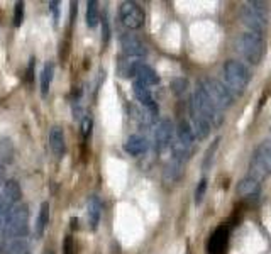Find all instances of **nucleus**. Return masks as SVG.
<instances>
[{
	"label": "nucleus",
	"instance_id": "1",
	"mask_svg": "<svg viewBox=\"0 0 271 254\" xmlns=\"http://www.w3.org/2000/svg\"><path fill=\"white\" fill-rule=\"evenodd\" d=\"M29 210L27 205H15L3 220V232L7 239H20L27 234Z\"/></svg>",
	"mask_w": 271,
	"mask_h": 254
},
{
	"label": "nucleus",
	"instance_id": "2",
	"mask_svg": "<svg viewBox=\"0 0 271 254\" xmlns=\"http://www.w3.org/2000/svg\"><path fill=\"white\" fill-rule=\"evenodd\" d=\"M237 49H239V53L242 54L251 64H257L263 60L266 47H264V41H263V37H261V34L251 32L249 30V32L242 34V36L239 37V41H237Z\"/></svg>",
	"mask_w": 271,
	"mask_h": 254
},
{
	"label": "nucleus",
	"instance_id": "3",
	"mask_svg": "<svg viewBox=\"0 0 271 254\" xmlns=\"http://www.w3.org/2000/svg\"><path fill=\"white\" fill-rule=\"evenodd\" d=\"M190 107L195 108V110L198 112V114L202 115V117L209 122V125H212V127H217V125L222 124V120H224L222 114H220L219 108L212 104V100L207 97L205 91L202 90V87H196Z\"/></svg>",
	"mask_w": 271,
	"mask_h": 254
},
{
	"label": "nucleus",
	"instance_id": "4",
	"mask_svg": "<svg viewBox=\"0 0 271 254\" xmlns=\"http://www.w3.org/2000/svg\"><path fill=\"white\" fill-rule=\"evenodd\" d=\"M224 78H226L230 90L237 91V93H242L251 80V73L241 61L229 60L224 64Z\"/></svg>",
	"mask_w": 271,
	"mask_h": 254
},
{
	"label": "nucleus",
	"instance_id": "5",
	"mask_svg": "<svg viewBox=\"0 0 271 254\" xmlns=\"http://www.w3.org/2000/svg\"><path fill=\"white\" fill-rule=\"evenodd\" d=\"M244 24L251 29V32L261 34L268 22V5L264 2H247L242 12Z\"/></svg>",
	"mask_w": 271,
	"mask_h": 254
},
{
	"label": "nucleus",
	"instance_id": "6",
	"mask_svg": "<svg viewBox=\"0 0 271 254\" xmlns=\"http://www.w3.org/2000/svg\"><path fill=\"white\" fill-rule=\"evenodd\" d=\"M200 87H202V90L205 91V95L212 100V104L215 105L219 110L232 105V102H234L232 93H230L229 88L224 87L220 81L212 80V78H205V80H202Z\"/></svg>",
	"mask_w": 271,
	"mask_h": 254
},
{
	"label": "nucleus",
	"instance_id": "7",
	"mask_svg": "<svg viewBox=\"0 0 271 254\" xmlns=\"http://www.w3.org/2000/svg\"><path fill=\"white\" fill-rule=\"evenodd\" d=\"M120 14V20L127 29H141L144 24V10L137 5L136 2H124L119 9Z\"/></svg>",
	"mask_w": 271,
	"mask_h": 254
},
{
	"label": "nucleus",
	"instance_id": "8",
	"mask_svg": "<svg viewBox=\"0 0 271 254\" xmlns=\"http://www.w3.org/2000/svg\"><path fill=\"white\" fill-rule=\"evenodd\" d=\"M22 196V190H20L19 181L15 179H9L3 186V202H2V210L5 212V215L17 205V202Z\"/></svg>",
	"mask_w": 271,
	"mask_h": 254
},
{
	"label": "nucleus",
	"instance_id": "9",
	"mask_svg": "<svg viewBox=\"0 0 271 254\" xmlns=\"http://www.w3.org/2000/svg\"><path fill=\"white\" fill-rule=\"evenodd\" d=\"M227 240H229V229L226 225H219L212 232L209 239V253L210 254H226Z\"/></svg>",
	"mask_w": 271,
	"mask_h": 254
},
{
	"label": "nucleus",
	"instance_id": "10",
	"mask_svg": "<svg viewBox=\"0 0 271 254\" xmlns=\"http://www.w3.org/2000/svg\"><path fill=\"white\" fill-rule=\"evenodd\" d=\"M171 135H173V124L168 119H163L158 124L154 131V144L158 151H163L165 148H168L169 142H171Z\"/></svg>",
	"mask_w": 271,
	"mask_h": 254
},
{
	"label": "nucleus",
	"instance_id": "11",
	"mask_svg": "<svg viewBox=\"0 0 271 254\" xmlns=\"http://www.w3.org/2000/svg\"><path fill=\"white\" fill-rule=\"evenodd\" d=\"M120 44H122V49H124V53L127 54V56L141 58V56H144V54H146L144 44H142L141 39H139V37H136V36L125 34V36H122Z\"/></svg>",
	"mask_w": 271,
	"mask_h": 254
},
{
	"label": "nucleus",
	"instance_id": "12",
	"mask_svg": "<svg viewBox=\"0 0 271 254\" xmlns=\"http://www.w3.org/2000/svg\"><path fill=\"white\" fill-rule=\"evenodd\" d=\"M190 115H192V125H190V129H192V132H193V137L195 139H205L207 135L210 134L209 122H207L205 119H203L202 115H200L198 112L192 107H190Z\"/></svg>",
	"mask_w": 271,
	"mask_h": 254
},
{
	"label": "nucleus",
	"instance_id": "13",
	"mask_svg": "<svg viewBox=\"0 0 271 254\" xmlns=\"http://www.w3.org/2000/svg\"><path fill=\"white\" fill-rule=\"evenodd\" d=\"M132 90H134V95H136V98H137L139 102H141L142 105H144L148 110H151V112H158V107H156V104H154V100H152V95H151V91H149V88L146 87V85H142V83H139L137 80L132 83Z\"/></svg>",
	"mask_w": 271,
	"mask_h": 254
},
{
	"label": "nucleus",
	"instance_id": "14",
	"mask_svg": "<svg viewBox=\"0 0 271 254\" xmlns=\"http://www.w3.org/2000/svg\"><path fill=\"white\" fill-rule=\"evenodd\" d=\"M259 192H261V183L257 179L251 178V176L244 178L237 185V195L242 196V198H254V196L259 195Z\"/></svg>",
	"mask_w": 271,
	"mask_h": 254
},
{
	"label": "nucleus",
	"instance_id": "15",
	"mask_svg": "<svg viewBox=\"0 0 271 254\" xmlns=\"http://www.w3.org/2000/svg\"><path fill=\"white\" fill-rule=\"evenodd\" d=\"M49 146L56 156H63L66 151V144H64V132L60 125H54L49 131Z\"/></svg>",
	"mask_w": 271,
	"mask_h": 254
},
{
	"label": "nucleus",
	"instance_id": "16",
	"mask_svg": "<svg viewBox=\"0 0 271 254\" xmlns=\"http://www.w3.org/2000/svg\"><path fill=\"white\" fill-rule=\"evenodd\" d=\"M136 76H137L139 83L146 85V87L159 83L158 73H156V71L152 70L151 66H148V64H144V63H139L137 64V68H136Z\"/></svg>",
	"mask_w": 271,
	"mask_h": 254
},
{
	"label": "nucleus",
	"instance_id": "17",
	"mask_svg": "<svg viewBox=\"0 0 271 254\" xmlns=\"http://www.w3.org/2000/svg\"><path fill=\"white\" fill-rule=\"evenodd\" d=\"M87 210H88V224H90V229L95 230L100 222V213H102V203L98 200L97 195H91L87 202Z\"/></svg>",
	"mask_w": 271,
	"mask_h": 254
},
{
	"label": "nucleus",
	"instance_id": "18",
	"mask_svg": "<svg viewBox=\"0 0 271 254\" xmlns=\"http://www.w3.org/2000/svg\"><path fill=\"white\" fill-rule=\"evenodd\" d=\"M124 149L131 156H141V154H144V152L148 151V141H146L142 135L134 134V135H131L127 141H125Z\"/></svg>",
	"mask_w": 271,
	"mask_h": 254
},
{
	"label": "nucleus",
	"instance_id": "19",
	"mask_svg": "<svg viewBox=\"0 0 271 254\" xmlns=\"http://www.w3.org/2000/svg\"><path fill=\"white\" fill-rule=\"evenodd\" d=\"M257 161L263 164V168L266 169L268 175H271V141H264L254 151Z\"/></svg>",
	"mask_w": 271,
	"mask_h": 254
},
{
	"label": "nucleus",
	"instance_id": "20",
	"mask_svg": "<svg viewBox=\"0 0 271 254\" xmlns=\"http://www.w3.org/2000/svg\"><path fill=\"white\" fill-rule=\"evenodd\" d=\"M47 222H49V203L43 202L39 207V213H37V219H36V236L37 237H43L44 230L47 227Z\"/></svg>",
	"mask_w": 271,
	"mask_h": 254
},
{
	"label": "nucleus",
	"instance_id": "21",
	"mask_svg": "<svg viewBox=\"0 0 271 254\" xmlns=\"http://www.w3.org/2000/svg\"><path fill=\"white\" fill-rule=\"evenodd\" d=\"M181 173H183V161H180V159L173 158L171 161L168 163L166 169H165V181L175 183L176 179L181 176Z\"/></svg>",
	"mask_w": 271,
	"mask_h": 254
},
{
	"label": "nucleus",
	"instance_id": "22",
	"mask_svg": "<svg viewBox=\"0 0 271 254\" xmlns=\"http://www.w3.org/2000/svg\"><path fill=\"white\" fill-rule=\"evenodd\" d=\"M54 76V63H46L41 71V95L46 97L49 93V87H51V81H53Z\"/></svg>",
	"mask_w": 271,
	"mask_h": 254
},
{
	"label": "nucleus",
	"instance_id": "23",
	"mask_svg": "<svg viewBox=\"0 0 271 254\" xmlns=\"http://www.w3.org/2000/svg\"><path fill=\"white\" fill-rule=\"evenodd\" d=\"M176 135H178L180 144H183V146H186V148L192 149L195 137H193V132H192V129H190V124H186V122H180L178 129H176Z\"/></svg>",
	"mask_w": 271,
	"mask_h": 254
},
{
	"label": "nucleus",
	"instance_id": "24",
	"mask_svg": "<svg viewBox=\"0 0 271 254\" xmlns=\"http://www.w3.org/2000/svg\"><path fill=\"white\" fill-rule=\"evenodd\" d=\"M249 168H251V178H254V179H257V181H263L264 178H266V169L263 168V164H261L259 161L256 159V156L253 154V158H251V163H249Z\"/></svg>",
	"mask_w": 271,
	"mask_h": 254
},
{
	"label": "nucleus",
	"instance_id": "25",
	"mask_svg": "<svg viewBox=\"0 0 271 254\" xmlns=\"http://www.w3.org/2000/svg\"><path fill=\"white\" fill-rule=\"evenodd\" d=\"M87 24L88 27H95L98 24V2L95 0L87 2Z\"/></svg>",
	"mask_w": 271,
	"mask_h": 254
},
{
	"label": "nucleus",
	"instance_id": "26",
	"mask_svg": "<svg viewBox=\"0 0 271 254\" xmlns=\"http://www.w3.org/2000/svg\"><path fill=\"white\" fill-rule=\"evenodd\" d=\"M7 254H30L27 244L22 239H12V242L5 247Z\"/></svg>",
	"mask_w": 271,
	"mask_h": 254
},
{
	"label": "nucleus",
	"instance_id": "27",
	"mask_svg": "<svg viewBox=\"0 0 271 254\" xmlns=\"http://www.w3.org/2000/svg\"><path fill=\"white\" fill-rule=\"evenodd\" d=\"M22 22H24V2L19 0V2H15V5H14V26L20 27Z\"/></svg>",
	"mask_w": 271,
	"mask_h": 254
},
{
	"label": "nucleus",
	"instance_id": "28",
	"mask_svg": "<svg viewBox=\"0 0 271 254\" xmlns=\"http://www.w3.org/2000/svg\"><path fill=\"white\" fill-rule=\"evenodd\" d=\"M186 87H188V81H186L185 78H175V80L171 81V88H173V91H175L176 95L185 93Z\"/></svg>",
	"mask_w": 271,
	"mask_h": 254
},
{
	"label": "nucleus",
	"instance_id": "29",
	"mask_svg": "<svg viewBox=\"0 0 271 254\" xmlns=\"http://www.w3.org/2000/svg\"><path fill=\"white\" fill-rule=\"evenodd\" d=\"M205 190H207V179H200L198 185H196V190H195V203L196 205L202 202L203 195H205Z\"/></svg>",
	"mask_w": 271,
	"mask_h": 254
},
{
	"label": "nucleus",
	"instance_id": "30",
	"mask_svg": "<svg viewBox=\"0 0 271 254\" xmlns=\"http://www.w3.org/2000/svg\"><path fill=\"white\" fill-rule=\"evenodd\" d=\"M91 125H93V122H91L90 117H85L83 120H81V135H83L85 139H88V135H90Z\"/></svg>",
	"mask_w": 271,
	"mask_h": 254
},
{
	"label": "nucleus",
	"instance_id": "31",
	"mask_svg": "<svg viewBox=\"0 0 271 254\" xmlns=\"http://www.w3.org/2000/svg\"><path fill=\"white\" fill-rule=\"evenodd\" d=\"M217 146H219V139H215V141H213V144L210 146L209 148V151H207V154H205V163H203V168H209V164H210V159L213 158V151H215V148Z\"/></svg>",
	"mask_w": 271,
	"mask_h": 254
},
{
	"label": "nucleus",
	"instance_id": "32",
	"mask_svg": "<svg viewBox=\"0 0 271 254\" xmlns=\"http://www.w3.org/2000/svg\"><path fill=\"white\" fill-rule=\"evenodd\" d=\"M49 9H51V12H53L54 24H58V20H60V2H58V0L49 2Z\"/></svg>",
	"mask_w": 271,
	"mask_h": 254
},
{
	"label": "nucleus",
	"instance_id": "33",
	"mask_svg": "<svg viewBox=\"0 0 271 254\" xmlns=\"http://www.w3.org/2000/svg\"><path fill=\"white\" fill-rule=\"evenodd\" d=\"M63 254H73V239H71V236H66V237H64Z\"/></svg>",
	"mask_w": 271,
	"mask_h": 254
},
{
	"label": "nucleus",
	"instance_id": "34",
	"mask_svg": "<svg viewBox=\"0 0 271 254\" xmlns=\"http://www.w3.org/2000/svg\"><path fill=\"white\" fill-rule=\"evenodd\" d=\"M108 36H110V30H108V22L107 19L102 20V41H104V46L108 43Z\"/></svg>",
	"mask_w": 271,
	"mask_h": 254
},
{
	"label": "nucleus",
	"instance_id": "35",
	"mask_svg": "<svg viewBox=\"0 0 271 254\" xmlns=\"http://www.w3.org/2000/svg\"><path fill=\"white\" fill-rule=\"evenodd\" d=\"M34 58H30V63H29V68H27V81H30L32 83V80H34Z\"/></svg>",
	"mask_w": 271,
	"mask_h": 254
},
{
	"label": "nucleus",
	"instance_id": "36",
	"mask_svg": "<svg viewBox=\"0 0 271 254\" xmlns=\"http://www.w3.org/2000/svg\"><path fill=\"white\" fill-rule=\"evenodd\" d=\"M2 181H3V166L0 163V185H2Z\"/></svg>",
	"mask_w": 271,
	"mask_h": 254
},
{
	"label": "nucleus",
	"instance_id": "37",
	"mask_svg": "<svg viewBox=\"0 0 271 254\" xmlns=\"http://www.w3.org/2000/svg\"><path fill=\"white\" fill-rule=\"evenodd\" d=\"M43 254H54V253H53V251H51V249H47V251H44Z\"/></svg>",
	"mask_w": 271,
	"mask_h": 254
}]
</instances>
